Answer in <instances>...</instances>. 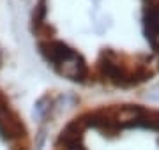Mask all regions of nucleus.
<instances>
[{
    "label": "nucleus",
    "mask_w": 159,
    "mask_h": 150,
    "mask_svg": "<svg viewBox=\"0 0 159 150\" xmlns=\"http://www.w3.org/2000/svg\"><path fill=\"white\" fill-rule=\"evenodd\" d=\"M0 150H39V134L16 99L0 83Z\"/></svg>",
    "instance_id": "f257e3e1"
}]
</instances>
